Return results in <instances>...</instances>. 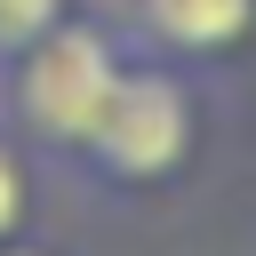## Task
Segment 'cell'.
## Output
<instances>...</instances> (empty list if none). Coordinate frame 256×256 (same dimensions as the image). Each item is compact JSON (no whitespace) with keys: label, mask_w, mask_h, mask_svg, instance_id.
I'll use <instances>...</instances> for the list:
<instances>
[{"label":"cell","mask_w":256,"mask_h":256,"mask_svg":"<svg viewBox=\"0 0 256 256\" xmlns=\"http://www.w3.org/2000/svg\"><path fill=\"white\" fill-rule=\"evenodd\" d=\"M192 136H200L192 80L168 72V64H128L80 160L104 184H160V176H176L192 160Z\"/></svg>","instance_id":"cell-2"},{"label":"cell","mask_w":256,"mask_h":256,"mask_svg":"<svg viewBox=\"0 0 256 256\" xmlns=\"http://www.w3.org/2000/svg\"><path fill=\"white\" fill-rule=\"evenodd\" d=\"M136 24L168 56H224L256 32V0H136Z\"/></svg>","instance_id":"cell-3"},{"label":"cell","mask_w":256,"mask_h":256,"mask_svg":"<svg viewBox=\"0 0 256 256\" xmlns=\"http://www.w3.org/2000/svg\"><path fill=\"white\" fill-rule=\"evenodd\" d=\"M0 256H48V248H24V240H8V248H0Z\"/></svg>","instance_id":"cell-5"},{"label":"cell","mask_w":256,"mask_h":256,"mask_svg":"<svg viewBox=\"0 0 256 256\" xmlns=\"http://www.w3.org/2000/svg\"><path fill=\"white\" fill-rule=\"evenodd\" d=\"M120 72H128V56L112 48V32L64 16L32 48L8 56V120L32 144H48V152H88L96 120H104V104L120 88Z\"/></svg>","instance_id":"cell-1"},{"label":"cell","mask_w":256,"mask_h":256,"mask_svg":"<svg viewBox=\"0 0 256 256\" xmlns=\"http://www.w3.org/2000/svg\"><path fill=\"white\" fill-rule=\"evenodd\" d=\"M24 200H32V176H24V152L0 136V248L24 232Z\"/></svg>","instance_id":"cell-4"}]
</instances>
